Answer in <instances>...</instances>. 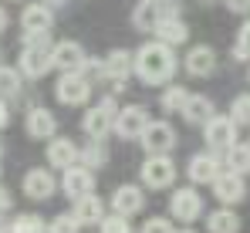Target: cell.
Returning a JSON list of instances; mask_svg holds the SVG:
<instances>
[{
    "label": "cell",
    "instance_id": "6da1fadb",
    "mask_svg": "<svg viewBox=\"0 0 250 233\" xmlns=\"http://www.w3.org/2000/svg\"><path fill=\"white\" fill-rule=\"evenodd\" d=\"M132 71L139 75L142 85H166L169 78L176 75V54L169 44H142L135 54H132Z\"/></svg>",
    "mask_w": 250,
    "mask_h": 233
},
{
    "label": "cell",
    "instance_id": "7a4b0ae2",
    "mask_svg": "<svg viewBox=\"0 0 250 233\" xmlns=\"http://www.w3.org/2000/svg\"><path fill=\"white\" fill-rule=\"evenodd\" d=\"M115 115H119V105H115V98L108 95V98H102L95 108H88L82 118V128L84 135L91 139V142H102L112 128H115Z\"/></svg>",
    "mask_w": 250,
    "mask_h": 233
},
{
    "label": "cell",
    "instance_id": "3957f363",
    "mask_svg": "<svg viewBox=\"0 0 250 233\" xmlns=\"http://www.w3.org/2000/svg\"><path fill=\"white\" fill-rule=\"evenodd\" d=\"M203 139H207L209 152H227L230 146H237V122L230 115H213L203 125Z\"/></svg>",
    "mask_w": 250,
    "mask_h": 233
},
{
    "label": "cell",
    "instance_id": "277c9868",
    "mask_svg": "<svg viewBox=\"0 0 250 233\" xmlns=\"http://www.w3.org/2000/svg\"><path fill=\"white\" fill-rule=\"evenodd\" d=\"M54 98H58L61 105H84V102L91 98V81H88L82 71H68V75L58 78Z\"/></svg>",
    "mask_w": 250,
    "mask_h": 233
},
{
    "label": "cell",
    "instance_id": "5b68a950",
    "mask_svg": "<svg viewBox=\"0 0 250 233\" xmlns=\"http://www.w3.org/2000/svg\"><path fill=\"white\" fill-rule=\"evenodd\" d=\"M139 172H142V183L149 190H166V186H172V179H176V162L169 155H149Z\"/></svg>",
    "mask_w": 250,
    "mask_h": 233
},
{
    "label": "cell",
    "instance_id": "8992f818",
    "mask_svg": "<svg viewBox=\"0 0 250 233\" xmlns=\"http://www.w3.org/2000/svg\"><path fill=\"white\" fill-rule=\"evenodd\" d=\"M169 213H172L179 223H193V220H200V213H203V199H200V193H196L193 186H183V190H176V193L169 196Z\"/></svg>",
    "mask_w": 250,
    "mask_h": 233
},
{
    "label": "cell",
    "instance_id": "52a82bcc",
    "mask_svg": "<svg viewBox=\"0 0 250 233\" xmlns=\"http://www.w3.org/2000/svg\"><path fill=\"white\" fill-rule=\"evenodd\" d=\"M139 142L149 155H169V149L176 146V132H172L169 122H149Z\"/></svg>",
    "mask_w": 250,
    "mask_h": 233
},
{
    "label": "cell",
    "instance_id": "ba28073f",
    "mask_svg": "<svg viewBox=\"0 0 250 233\" xmlns=\"http://www.w3.org/2000/svg\"><path fill=\"white\" fill-rule=\"evenodd\" d=\"M149 122L152 118H149V112L142 105H125V108H119V115H115V128L112 132H119L122 139H142V132H146Z\"/></svg>",
    "mask_w": 250,
    "mask_h": 233
},
{
    "label": "cell",
    "instance_id": "9c48e42d",
    "mask_svg": "<svg viewBox=\"0 0 250 233\" xmlns=\"http://www.w3.org/2000/svg\"><path fill=\"white\" fill-rule=\"evenodd\" d=\"M24 78H44L51 71V47L47 44H24L21 51V68Z\"/></svg>",
    "mask_w": 250,
    "mask_h": 233
},
{
    "label": "cell",
    "instance_id": "30bf717a",
    "mask_svg": "<svg viewBox=\"0 0 250 233\" xmlns=\"http://www.w3.org/2000/svg\"><path fill=\"white\" fill-rule=\"evenodd\" d=\"M84 47L78 41H61V44H54L51 47V68H58L61 75H68V71H82L84 64Z\"/></svg>",
    "mask_w": 250,
    "mask_h": 233
},
{
    "label": "cell",
    "instance_id": "8fae6325",
    "mask_svg": "<svg viewBox=\"0 0 250 233\" xmlns=\"http://www.w3.org/2000/svg\"><path fill=\"white\" fill-rule=\"evenodd\" d=\"M78 152H82V146L71 142V139H64V135L47 139V166L51 169H71V166H78Z\"/></svg>",
    "mask_w": 250,
    "mask_h": 233
},
{
    "label": "cell",
    "instance_id": "7c38bea8",
    "mask_svg": "<svg viewBox=\"0 0 250 233\" xmlns=\"http://www.w3.org/2000/svg\"><path fill=\"white\" fill-rule=\"evenodd\" d=\"M209 186H213V196H216L223 206L244 203V196H247V183H244V176H237V172H220Z\"/></svg>",
    "mask_w": 250,
    "mask_h": 233
},
{
    "label": "cell",
    "instance_id": "4fadbf2b",
    "mask_svg": "<svg viewBox=\"0 0 250 233\" xmlns=\"http://www.w3.org/2000/svg\"><path fill=\"white\" fill-rule=\"evenodd\" d=\"M102 78H108L112 81V88L119 91L125 81H128V75H132V54L128 51H122V47H115V51H108L105 58H102Z\"/></svg>",
    "mask_w": 250,
    "mask_h": 233
},
{
    "label": "cell",
    "instance_id": "5bb4252c",
    "mask_svg": "<svg viewBox=\"0 0 250 233\" xmlns=\"http://www.w3.org/2000/svg\"><path fill=\"white\" fill-rule=\"evenodd\" d=\"M54 27V10L44 3H27L21 10V31L24 34H47Z\"/></svg>",
    "mask_w": 250,
    "mask_h": 233
},
{
    "label": "cell",
    "instance_id": "9a60e30c",
    "mask_svg": "<svg viewBox=\"0 0 250 233\" xmlns=\"http://www.w3.org/2000/svg\"><path fill=\"white\" fill-rule=\"evenodd\" d=\"M61 190L71 196V199H82V196L95 193V172H91V169H84V166H71V169H64Z\"/></svg>",
    "mask_w": 250,
    "mask_h": 233
},
{
    "label": "cell",
    "instance_id": "2e32d148",
    "mask_svg": "<svg viewBox=\"0 0 250 233\" xmlns=\"http://www.w3.org/2000/svg\"><path fill=\"white\" fill-rule=\"evenodd\" d=\"M152 34L159 38V44L176 47V44H186L189 41V27H186V21H179V14H163Z\"/></svg>",
    "mask_w": 250,
    "mask_h": 233
},
{
    "label": "cell",
    "instance_id": "e0dca14e",
    "mask_svg": "<svg viewBox=\"0 0 250 233\" xmlns=\"http://www.w3.org/2000/svg\"><path fill=\"white\" fill-rule=\"evenodd\" d=\"M54 190H58V183H54V176H51L47 169H31V172L24 176V196H27V199H34V203L51 199Z\"/></svg>",
    "mask_w": 250,
    "mask_h": 233
},
{
    "label": "cell",
    "instance_id": "ac0fdd59",
    "mask_svg": "<svg viewBox=\"0 0 250 233\" xmlns=\"http://www.w3.org/2000/svg\"><path fill=\"white\" fill-rule=\"evenodd\" d=\"M183 68L189 71L193 78H207L213 75V68H216V51L207 47V44H200V47H193L186 58H183Z\"/></svg>",
    "mask_w": 250,
    "mask_h": 233
},
{
    "label": "cell",
    "instance_id": "d6986e66",
    "mask_svg": "<svg viewBox=\"0 0 250 233\" xmlns=\"http://www.w3.org/2000/svg\"><path fill=\"white\" fill-rule=\"evenodd\" d=\"M163 14H166V10H163V3H159V0H139V3H135V10H132V27H135V31L152 34Z\"/></svg>",
    "mask_w": 250,
    "mask_h": 233
},
{
    "label": "cell",
    "instance_id": "ffe728a7",
    "mask_svg": "<svg viewBox=\"0 0 250 233\" xmlns=\"http://www.w3.org/2000/svg\"><path fill=\"white\" fill-rule=\"evenodd\" d=\"M112 206H115V213H119V216H135V213L146 206L142 190H139V186H132V183L119 186V190L112 193Z\"/></svg>",
    "mask_w": 250,
    "mask_h": 233
},
{
    "label": "cell",
    "instance_id": "44dd1931",
    "mask_svg": "<svg viewBox=\"0 0 250 233\" xmlns=\"http://www.w3.org/2000/svg\"><path fill=\"white\" fill-rule=\"evenodd\" d=\"M24 125H27V135L31 139H41V142L44 139H54V132H58V118L51 115L47 108H31Z\"/></svg>",
    "mask_w": 250,
    "mask_h": 233
},
{
    "label": "cell",
    "instance_id": "7402d4cb",
    "mask_svg": "<svg viewBox=\"0 0 250 233\" xmlns=\"http://www.w3.org/2000/svg\"><path fill=\"white\" fill-rule=\"evenodd\" d=\"M186 172H189V179L200 186V183H213L216 176H220V159L213 152H200V155H193L189 159V166H186Z\"/></svg>",
    "mask_w": 250,
    "mask_h": 233
},
{
    "label": "cell",
    "instance_id": "603a6c76",
    "mask_svg": "<svg viewBox=\"0 0 250 233\" xmlns=\"http://www.w3.org/2000/svg\"><path fill=\"white\" fill-rule=\"evenodd\" d=\"M179 115L186 118V122H193V125H207L209 118L216 115V105H213V98H207V95H189Z\"/></svg>",
    "mask_w": 250,
    "mask_h": 233
},
{
    "label": "cell",
    "instance_id": "cb8c5ba5",
    "mask_svg": "<svg viewBox=\"0 0 250 233\" xmlns=\"http://www.w3.org/2000/svg\"><path fill=\"white\" fill-rule=\"evenodd\" d=\"M75 220L82 223V227H91V223H102V216H105V206H102V199L95 193L82 196V199H75Z\"/></svg>",
    "mask_w": 250,
    "mask_h": 233
},
{
    "label": "cell",
    "instance_id": "d4e9b609",
    "mask_svg": "<svg viewBox=\"0 0 250 233\" xmlns=\"http://www.w3.org/2000/svg\"><path fill=\"white\" fill-rule=\"evenodd\" d=\"M207 230L209 233H240V216H237L230 206L213 210V213L207 216Z\"/></svg>",
    "mask_w": 250,
    "mask_h": 233
},
{
    "label": "cell",
    "instance_id": "484cf974",
    "mask_svg": "<svg viewBox=\"0 0 250 233\" xmlns=\"http://www.w3.org/2000/svg\"><path fill=\"white\" fill-rule=\"evenodd\" d=\"M227 172H237V176L250 172V142H237L227 149Z\"/></svg>",
    "mask_w": 250,
    "mask_h": 233
},
{
    "label": "cell",
    "instance_id": "4316f807",
    "mask_svg": "<svg viewBox=\"0 0 250 233\" xmlns=\"http://www.w3.org/2000/svg\"><path fill=\"white\" fill-rule=\"evenodd\" d=\"M21 95V71H14L10 64H0V98L10 102Z\"/></svg>",
    "mask_w": 250,
    "mask_h": 233
},
{
    "label": "cell",
    "instance_id": "83f0119b",
    "mask_svg": "<svg viewBox=\"0 0 250 233\" xmlns=\"http://www.w3.org/2000/svg\"><path fill=\"white\" fill-rule=\"evenodd\" d=\"M186 98H189V91L183 88V85H169L166 91H163V98H159V105H163V112H183V105H186Z\"/></svg>",
    "mask_w": 250,
    "mask_h": 233
},
{
    "label": "cell",
    "instance_id": "f1b7e54d",
    "mask_svg": "<svg viewBox=\"0 0 250 233\" xmlns=\"http://www.w3.org/2000/svg\"><path fill=\"white\" fill-rule=\"evenodd\" d=\"M105 162H108V152H105V146H102V142L82 146V152H78V166H84V169H91V172H95V166H105Z\"/></svg>",
    "mask_w": 250,
    "mask_h": 233
},
{
    "label": "cell",
    "instance_id": "f546056e",
    "mask_svg": "<svg viewBox=\"0 0 250 233\" xmlns=\"http://www.w3.org/2000/svg\"><path fill=\"white\" fill-rule=\"evenodd\" d=\"M10 233H47L41 216H34V213H21V216H14L10 220Z\"/></svg>",
    "mask_w": 250,
    "mask_h": 233
},
{
    "label": "cell",
    "instance_id": "4dcf8cb0",
    "mask_svg": "<svg viewBox=\"0 0 250 233\" xmlns=\"http://www.w3.org/2000/svg\"><path fill=\"white\" fill-rule=\"evenodd\" d=\"M98 230H102V233H135V230H132V223H128V216H119V213L102 216Z\"/></svg>",
    "mask_w": 250,
    "mask_h": 233
},
{
    "label": "cell",
    "instance_id": "1f68e13d",
    "mask_svg": "<svg viewBox=\"0 0 250 233\" xmlns=\"http://www.w3.org/2000/svg\"><path fill=\"white\" fill-rule=\"evenodd\" d=\"M78 230H82V223L75 220V213H61L47 223V233H78Z\"/></svg>",
    "mask_w": 250,
    "mask_h": 233
},
{
    "label": "cell",
    "instance_id": "d6a6232c",
    "mask_svg": "<svg viewBox=\"0 0 250 233\" xmlns=\"http://www.w3.org/2000/svg\"><path fill=\"white\" fill-rule=\"evenodd\" d=\"M230 118L237 125H250V95H237L230 105Z\"/></svg>",
    "mask_w": 250,
    "mask_h": 233
},
{
    "label": "cell",
    "instance_id": "836d02e7",
    "mask_svg": "<svg viewBox=\"0 0 250 233\" xmlns=\"http://www.w3.org/2000/svg\"><path fill=\"white\" fill-rule=\"evenodd\" d=\"M233 58H237V61H250V21L237 31V41H233Z\"/></svg>",
    "mask_w": 250,
    "mask_h": 233
},
{
    "label": "cell",
    "instance_id": "e575fe53",
    "mask_svg": "<svg viewBox=\"0 0 250 233\" xmlns=\"http://www.w3.org/2000/svg\"><path fill=\"white\" fill-rule=\"evenodd\" d=\"M142 233H176V227L169 223L166 216H152V220L142 223Z\"/></svg>",
    "mask_w": 250,
    "mask_h": 233
},
{
    "label": "cell",
    "instance_id": "d590c367",
    "mask_svg": "<svg viewBox=\"0 0 250 233\" xmlns=\"http://www.w3.org/2000/svg\"><path fill=\"white\" fill-rule=\"evenodd\" d=\"M223 7L230 14H250V0H223Z\"/></svg>",
    "mask_w": 250,
    "mask_h": 233
},
{
    "label": "cell",
    "instance_id": "8d00e7d4",
    "mask_svg": "<svg viewBox=\"0 0 250 233\" xmlns=\"http://www.w3.org/2000/svg\"><path fill=\"white\" fill-rule=\"evenodd\" d=\"M7 125H10V105L0 98V128H7Z\"/></svg>",
    "mask_w": 250,
    "mask_h": 233
},
{
    "label": "cell",
    "instance_id": "74e56055",
    "mask_svg": "<svg viewBox=\"0 0 250 233\" xmlns=\"http://www.w3.org/2000/svg\"><path fill=\"white\" fill-rule=\"evenodd\" d=\"M10 210V193H7V186H0V213H7Z\"/></svg>",
    "mask_w": 250,
    "mask_h": 233
},
{
    "label": "cell",
    "instance_id": "f35d334b",
    "mask_svg": "<svg viewBox=\"0 0 250 233\" xmlns=\"http://www.w3.org/2000/svg\"><path fill=\"white\" fill-rule=\"evenodd\" d=\"M7 27H10V14H7V10H3V7H0V34H3V31H7Z\"/></svg>",
    "mask_w": 250,
    "mask_h": 233
},
{
    "label": "cell",
    "instance_id": "ab89813d",
    "mask_svg": "<svg viewBox=\"0 0 250 233\" xmlns=\"http://www.w3.org/2000/svg\"><path fill=\"white\" fill-rule=\"evenodd\" d=\"M44 7H51V10H58V7H61V3H64V0H41Z\"/></svg>",
    "mask_w": 250,
    "mask_h": 233
},
{
    "label": "cell",
    "instance_id": "60d3db41",
    "mask_svg": "<svg viewBox=\"0 0 250 233\" xmlns=\"http://www.w3.org/2000/svg\"><path fill=\"white\" fill-rule=\"evenodd\" d=\"M0 233H10V223H3V220H0Z\"/></svg>",
    "mask_w": 250,
    "mask_h": 233
},
{
    "label": "cell",
    "instance_id": "b9f144b4",
    "mask_svg": "<svg viewBox=\"0 0 250 233\" xmlns=\"http://www.w3.org/2000/svg\"><path fill=\"white\" fill-rule=\"evenodd\" d=\"M196 3H220V0H196Z\"/></svg>",
    "mask_w": 250,
    "mask_h": 233
},
{
    "label": "cell",
    "instance_id": "7bdbcfd3",
    "mask_svg": "<svg viewBox=\"0 0 250 233\" xmlns=\"http://www.w3.org/2000/svg\"><path fill=\"white\" fill-rule=\"evenodd\" d=\"M176 233H196V230H176Z\"/></svg>",
    "mask_w": 250,
    "mask_h": 233
},
{
    "label": "cell",
    "instance_id": "ee69618b",
    "mask_svg": "<svg viewBox=\"0 0 250 233\" xmlns=\"http://www.w3.org/2000/svg\"><path fill=\"white\" fill-rule=\"evenodd\" d=\"M0 64H3V47H0Z\"/></svg>",
    "mask_w": 250,
    "mask_h": 233
},
{
    "label": "cell",
    "instance_id": "f6af8a7d",
    "mask_svg": "<svg viewBox=\"0 0 250 233\" xmlns=\"http://www.w3.org/2000/svg\"><path fill=\"white\" fill-rule=\"evenodd\" d=\"M0 152H3V142H0Z\"/></svg>",
    "mask_w": 250,
    "mask_h": 233
}]
</instances>
